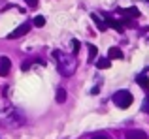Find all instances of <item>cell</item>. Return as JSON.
<instances>
[{
	"mask_svg": "<svg viewBox=\"0 0 149 139\" xmlns=\"http://www.w3.org/2000/svg\"><path fill=\"white\" fill-rule=\"evenodd\" d=\"M127 139H147V133L143 130H130L127 132Z\"/></svg>",
	"mask_w": 149,
	"mask_h": 139,
	"instance_id": "277c9868",
	"label": "cell"
},
{
	"mask_svg": "<svg viewBox=\"0 0 149 139\" xmlns=\"http://www.w3.org/2000/svg\"><path fill=\"white\" fill-rule=\"evenodd\" d=\"M121 13L125 15H130V17H140V10L138 8H127V10H119Z\"/></svg>",
	"mask_w": 149,
	"mask_h": 139,
	"instance_id": "9c48e42d",
	"label": "cell"
},
{
	"mask_svg": "<svg viewBox=\"0 0 149 139\" xmlns=\"http://www.w3.org/2000/svg\"><path fill=\"white\" fill-rule=\"evenodd\" d=\"M113 103H115L119 109H128L132 105V94L128 90H117L113 94Z\"/></svg>",
	"mask_w": 149,
	"mask_h": 139,
	"instance_id": "6da1fadb",
	"label": "cell"
},
{
	"mask_svg": "<svg viewBox=\"0 0 149 139\" xmlns=\"http://www.w3.org/2000/svg\"><path fill=\"white\" fill-rule=\"evenodd\" d=\"M25 2L29 4L30 8H36V6H38V0H25Z\"/></svg>",
	"mask_w": 149,
	"mask_h": 139,
	"instance_id": "9a60e30c",
	"label": "cell"
},
{
	"mask_svg": "<svg viewBox=\"0 0 149 139\" xmlns=\"http://www.w3.org/2000/svg\"><path fill=\"white\" fill-rule=\"evenodd\" d=\"M91 139H108V137L102 136V133H98V136H95V137H91Z\"/></svg>",
	"mask_w": 149,
	"mask_h": 139,
	"instance_id": "e0dca14e",
	"label": "cell"
},
{
	"mask_svg": "<svg viewBox=\"0 0 149 139\" xmlns=\"http://www.w3.org/2000/svg\"><path fill=\"white\" fill-rule=\"evenodd\" d=\"M44 25H45V17H42V15H38V17H34V26H38V28H42Z\"/></svg>",
	"mask_w": 149,
	"mask_h": 139,
	"instance_id": "7c38bea8",
	"label": "cell"
},
{
	"mask_svg": "<svg viewBox=\"0 0 149 139\" xmlns=\"http://www.w3.org/2000/svg\"><path fill=\"white\" fill-rule=\"evenodd\" d=\"M106 25H108L109 28L117 30V32H123V30H125V26L121 25L119 21H115V19H111V17H106Z\"/></svg>",
	"mask_w": 149,
	"mask_h": 139,
	"instance_id": "5b68a950",
	"label": "cell"
},
{
	"mask_svg": "<svg viewBox=\"0 0 149 139\" xmlns=\"http://www.w3.org/2000/svg\"><path fill=\"white\" fill-rule=\"evenodd\" d=\"M108 58L109 60H121L123 58V51H121L119 47H111L108 51Z\"/></svg>",
	"mask_w": 149,
	"mask_h": 139,
	"instance_id": "8992f818",
	"label": "cell"
},
{
	"mask_svg": "<svg viewBox=\"0 0 149 139\" xmlns=\"http://www.w3.org/2000/svg\"><path fill=\"white\" fill-rule=\"evenodd\" d=\"M72 51H74V55L79 53V41L77 40H72Z\"/></svg>",
	"mask_w": 149,
	"mask_h": 139,
	"instance_id": "5bb4252c",
	"label": "cell"
},
{
	"mask_svg": "<svg viewBox=\"0 0 149 139\" xmlns=\"http://www.w3.org/2000/svg\"><path fill=\"white\" fill-rule=\"evenodd\" d=\"M91 19L96 23V25H98V30H106V28H108V25H106L104 21H100V19H98V15H95V13H93V15H91Z\"/></svg>",
	"mask_w": 149,
	"mask_h": 139,
	"instance_id": "30bf717a",
	"label": "cell"
},
{
	"mask_svg": "<svg viewBox=\"0 0 149 139\" xmlns=\"http://www.w3.org/2000/svg\"><path fill=\"white\" fill-rule=\"evenodd\" d=\"M29 30H30V25H29V23H25V25H21L19 28H15V30H13V32H11L8 38H10V40H15V38H21V36H25V34L29 32Z\"/></svg>",
	"mask_w": 149,
	"mask_h": 139,
	"instance_id": "7a4b0ae2",
	"label": "cell"
},
{
	"mask_svg": "<svg viewBox=\"0 0 149 139\" xmlns=\"http://www.w3.org/2000/svg\"><path fill=\"white\" fill-rule=\"evenodd\" d=\"M136 83H138L143 90L149 92V77L147 75H138V77H136Z\"/></svg>",
	"mask_w": 149,
	"mask_h": 139,
	"instance_id": "52a82bcc",
	"label": "cell"
},
{
	"mask_svg": "<svg viewBox=\"0 0 149 139\" xmlns=\"http://www.w3.org/2000/svg\"><path fill=\"white\" fill-rule=\"evenodd\" d=\"M89 53H91V60H95V56L98 55V49H96L95 45H89Z\"/></svg>",
	"mask_w": 149,
	"mask_h": 139,
	"instance_id": "4fadbf2b",
	"label": "cell"
},
{
	"mask_svg": "<svg viewBox=\"0 0 149 139\" xmlns=\"http://www.w3.org/2000/svg\"><path fill=\"white\" fill-rule=\"evenodd\" d=\"M142 109H143V111H147V113H149V96L146 98V102H143V107H142Z\"/></svg>",
	"mask_w": 149,
	"mask_h": 139,
	"instance_id": "2e32d148",
	"label": "cell"
},
{
	"mask_svg": "<svg viewBox=\"0 0 149 139\" xmlns=\"http://www.w3.org/2000/svg\"><path fill=\"white\" fill-rule=\"evenodd\" d=\"M11 70V62L8 56H0V75H8Z\"/></svg>",
	"mask_w": 149,
	"mask_h": 139,
	"instance_id": "3957f363",
	"label": "cell"
},
{
	"mask_svg": "<svg viewBox=\"0 0 149 139\" xmlns=\"http://www.w3.org/2000/svg\"><path fill=\"white\" fill-rule=\"evenodd\" d=\"M109 66H111V60L109 58H98L96 60V68H100V70H108Z\"/></svg>",
	"mask_w": 149,
	"mask_h": 139,
	"instance_id": "ba28073f",
	"label": "cell"
},
{
	"mask_svg": "<svg viewBox=\"0 0 149 139\" xmlns=\"http://www.w3.org/2000/svg\"><path fill=\"white\" fill-rule=\"evenodd\" d=\"M64 100H66V90H64V88H58V90H57V102L64 103Z\"/></svg>",
	"mask_w": 149,
	"mask_h": 139,
	"instance_id": "8fae6325",
	"label": "cell"
}]
</instances>
